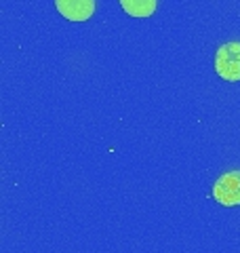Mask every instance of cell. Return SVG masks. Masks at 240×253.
Instances as JSON below:
<instances>
[{
    "mask_svg": "<svg viewBox=\"0 0 240 253\" xmlns=\"http://www.w3.org/2000/svg\"><path fill=\"white\" fill-rule=\"evenodd\" d=\"M215 70L228 83L240 81V42H226L215 55Z\"/></svg>",
    "mask_w": 240,
    "mask_h": 253,
    "instance_id": "cell-1",
    "label": "cell"
},
{
    "mask_svg": "<svg viewBox=\"0 0 240 253\" xmlns=\"http://www.w3.org/2000/svg\"><path fill=\"white\" fill-rule=\"evenodd\" d=\"M120 6L124 9L126 15H131V17H150V15H154L158 2L156 0H120Z\"/></svg>",
    "mask_w": 240,
    "mask_h": 253,
    "instance_id": "cell-4",
    "label": "cell"
},
{
    "mask_svg": "<svg viewBox=\"0 0 240 253\" xmlns=\"http://www.w3.org/2000/svg\"><path fill=\"white\" fill-rule=\"evenodd\" d=\"M213 199L223 207H238L240 205V171H230L215 181Z\"/></svg>",
    "mask_w": 240,
    "mask_h": 253,
    "instance_id": "cell-2",
    "label": "cell"
},
{
    "mask_svg": "<svg viewBox=\"0 0 240 253\" xmlns=\"http://www.w3.org/2000/svg\"><path fill=\"white\" fill-rule=\"evenodd\" d=\"M55 9L68 21H86L95 13V0H55Z\"/></svg>",
    "mask_w": 240,
    "mask_h": 253,
    "instance_id": "cell-3",
    "label": "cell"
}]
</instances>
